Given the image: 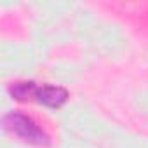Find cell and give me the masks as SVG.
Returning a JSON list of instances; mask_svg holds the SVG:
<instances>
[{"label": "cell", "mask_w": 148, "mask_h": 148, "mask_svg": "<svg viewBox=\"0 0 148 148\" xmlns=\"http://www.w3.org/2000/svg\"><path fill=\"white\" fill-rule=\"evenodd\" d=\"M4 125H5V129L12 131L21 139H25V141H28L32 145H38V146L49 145V136L38 127V124L32 117H28V115H25L21 112L7 113L4 117Z\"/></svg>", "instance_id": "cell-1"}, {"label": "cell", "mask_w": 148, "mask_h": 148, "mask_svg": "<svg viewBox=\"0 0 148 148\" xmlns=\"http://www.w3.org/2000/svg\"><path fill=\"white\" fill-rule=\"evenodd\" d=\"M37 101L49 106V108H59L68 99V91L59 86H42L37 89Z\"/></svg>", "instance_id": "cell-2"}, {"label": "cell", "mask_w": 148, "mask_h": 148, "mask_svg": "<svg viewBox=\"0 0 148 148\" xmlns=\"http://www.w3.org/2000/svg\"><path fill=\"white\" fill-rule=\"evenodd\" d=\"M37 84L35 82H16L14 86H11L9 92L14 99L18 101H26L37 96Z\"/></svg>", "instance_id": "cell-3"}]
</instances>
